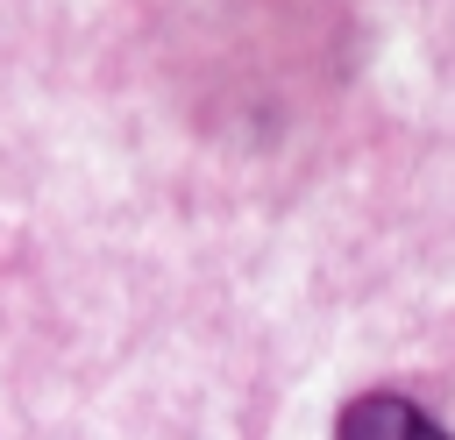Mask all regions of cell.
<instances>
[{"label":"cell","instance_id":"cell-1","mask_svg":"<svg viewBox=\"0 0 455 440\" xmlns=\"http://www.w3.org/2000/svg\"><path fill=\"white\" fill-rule=\"evenodd\" d=\"M334 440H448V426L434 412H419L412 397H398V390H363V397L341 405Z\"/></svg>","mask_w":455,"mask_h":440}]
</instances>
